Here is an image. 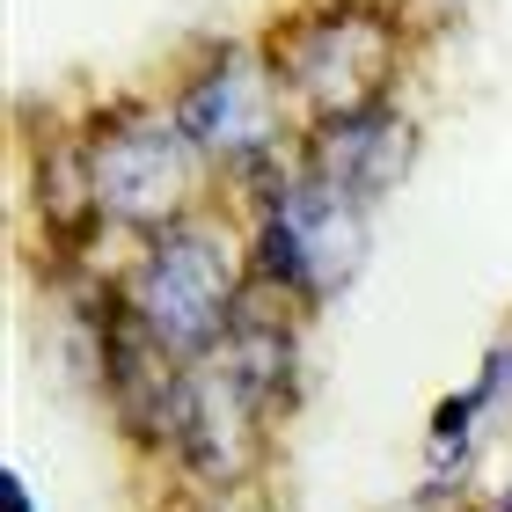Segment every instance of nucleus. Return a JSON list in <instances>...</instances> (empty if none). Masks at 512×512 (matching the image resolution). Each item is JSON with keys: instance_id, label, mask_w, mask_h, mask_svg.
<instances>
[{"instance_id": "1", "label": "nucleus", "mask_w": 512, "mask_h": 512, "mask_svg": "<svg viewBox=\"0 0 512 512\" xmlns=\"http://www.w3.org/2000/svg\"><path fill=\"white\" fill-rule=\"evenodd\" d=\"M227 300H235V256L220 249L213 227H176L169 242L147 256L139 278V315L161 352H198L220 337Z\"/></svg>"}, {"instance_id": "2", "label": "nucleus", "mask_w": 512, "mask_h": 512, "mask_svg": "<svg viewBox=\"0 0 512 512\" xmlns=\"http://www.w3.org/2000/svg\"><path fill=\"white\" fill-rule=\"evenodd\" d=\"M286 59H293L300 96H315L322 110H337V118H359V110L381 96V81H388V30L366 22V15L308 22Z\"/></svg>"}, {"instance_id": "3", "label": "nucleus", "mask_w": 512, "mask_h": 512, "mask_svg": "<svg viewBox=\"0 0 512 512\" xmlns=\"http://www.w3.org/2000/svg\"><path fill=\"white\" fill-rule=\"evenodd\" d=\"M271 220L293 227L315 293H330V286H344V278L359 271V256H366V213H359V198L344 191V183H330V176L293 183V191H278Z\"/></svg>"}, {"instance_id": "4", "label": "nucleus", "mask_w": 512, "mask_h": 512, "mask_svg": "<svg viewBox=\"0 0 512 512\" xmlns=\"http://www.w3.org/2000/svg\"><path fill=\"white\" fill-rule=\"evenodd\" d=\"M183 183H191V161H183L176 132H125L96 154V198H103V213H118V220L176 213Z\"/></svg>"}, {"instance_id": "5", "label": "nucleus", "mask_w": 512, "mask_h": 512, "mask_svg": "<svg viewBox=\"0 0 512 512\" xmlns=\"http://www.w3.org/2000/svg\"><path fill=\"white\" fill-rule=\"evenodd\" d=\"M315 169L330 176V183H344L352 198H374V191H388V183L410 169V132L395 125V118H381V110L337 118L330 132H322Z\"/></svg>"}, {"instance_id": "6", "label": "nucleus", "mask_w": 512, "mask_h": 512, "mask_svg": "<svg viewBox=\"0 0 512 512\" xmlns=\"http://www.w3.org/2000/svg\"><path fill=\"white\" fill-rule=\"evenodd\" d=\"M249 381H242V366L227 359L220 374H205L191 381V417H183V447L198 454V469H242V454H249Z\"/></svg>"}, {"instance_id": "7", "label": "nucleus", "mask_w": 512, "mask_h": 512, "mask_svg": "<svg viewBox=\"0 0 512 512\" xmlns=\"http://www.w3.org/2000/svg\"><path fill=\"white\" fill-rule=\"evenodd\" d=\"M271 125V103H264V81L227 66V74H205L183 103V132L205 139V147H256Z\"/></svg>"}, {"instance_id": "8", "label": "nucleus", "mask_w": 512, "mask_h": 512, "mask_svg": "<svg viewBox=\"0 0 512 512\" xmlns=\"http://www.w3.org/2000/svg\"><path fill=\"white\" fill-rule=\"evenodd\" d=\"M0 498H8V512H37L30 491H22V476H0Z\"/></svg>"}]
</instances>
